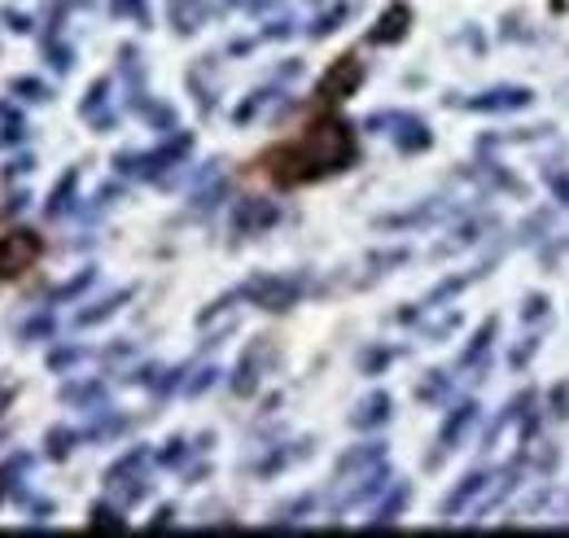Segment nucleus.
I'll list each match as a JSON object with an SVG mask.
<instances>
[{"label": "nucleus", "instance_id": "obj_1", "mask_svg": "<svg viewBox=\"0 0 569 538\" xmlns=\"http://www.w3.org/2000/svg\"><path fill=\"white\" fill-rule=\"evenodd\" d=\"M359 158L356 128L347 119H320L311 123L298 140H284L277 149L263 153V171L281 185V189H298V185H316L325 176L347 171Z\"/></svg>", "mask_w": 569, "mask_h": 538}, {"label": "nucleus", "instance_id": "obj_2", "mask_svg": "<svg viewBox=\"0 0 569 538\" xmlns=\"http://www.w3.org/2000/svg\"><path fill=\"white\" fill-rule=\"evenodd\" d=\"M189 149H193V136H189V132H176L171 140H167V145H158L153 153H123V158H119V171L153 180V176H162L167 167L184 162V153H189Z\"/></svg>", "mask_w": 569, "mask_h": 538}, {"label": "nucleus", "instance_id": "obj_3", "mask_svg": "<svg viewBox=\"0 0 569 538\" xmlns=\"http://www.w3.org/2000/svg\"><path fill=\"white\" fill-rule=\"evenodd\" d=\"M241 298H250L263 311H289L302 298V280H293V276H254V280L241 285Z\"/></svg>", "mask_w": 569, "mask_h": 538}, {"label": "nucleus", "instance_id": "obj_4", "mask_svg": "<svg viewBox=\"0 0 569 538\" xmlns=\"http://www.w3.org/2000/svg\"><path fill=\"white\" fill-rule=\"evenodd\" d=\"M40 255H44V241L36 232H27V228L4 232L0 237V280H13L22 271H31L40 263Z\"/></svg>", "mask_w": 569, "mask_h": 538}, {"label": "nucleus", "instance_id": "obj_5", "mask_svg": "<svg viewBox=\"0 0 569 538\" xmlns=\"http://www.w3.org/2000/svg\"><path fill=\"white\" fill-rule=\"evenodd\" d=\"M363 74H368V70H363V62L347 53V58H338L333 67L320 74V83H316V97H320L325 106H338V101L356 97L359 83H363Z\"/></svg>", "mask_w": 569, "mask_h": 538}, {"label": "nucleus", "instance_id": "obj_6", "mask_svg": "<svg viewBox=\"0 0 569 538\" xmlns=\"http://www.w3.org/2000/svg\"><path fill=\"white\" fill-rule=\"evenodd\" d=\"M277 219H281V210L272 202H263V198H241V202L232 206V232H237V237L268 232Z\"/></svg>", "mask_w": 569, "mask_h": 538}, {"label": "nucleus", "instance_id": "obj_7", "mask_svg": "<svg viewBox=\"0 0 569 538\" xmlns=\"http://www.w3.org/2000/svg\"><path fill=\"white\" fill-rule=\"evenodd\" d=\"M530 101H535L530 88H491V92H482L473 101H460V106L465 110H478V114H503V110H521Z\"/></svg>", "mask_w": 569, "mask_h": 538}, {"label": "nucleus", "instance_id": "obj_8", "mask_svg": "<svg viewBox=\"0 0 569 538\" xmlns=\"http://www.w3.org/2000/svg\"><path fill=\"white\" fill-rule=\"evenodd\" d=\"M408 27H412V9H408L403 0H395V4L377 18V27L368 31V44H399V40L408 36Z\"/></svg>", "mask_w": 569, "mask_h": 538}, {"label": "nucleus", "instance_id": "obj_9", "mask_svg": "<svg viewBox=\"0 0 569 538\" xmlns=\"http://www.w3.org/2000/svg\"><path fill=\"white\" fill-rule=\"evenodd\" d=\"M263 355H268V341H259V346H250L246 350V359L237 363V372H232V390L237 395H254V386H259V368H263Z\"/></svg>", "mask_w": 569, "mask_h": 538}, {"label": "nucleus", "instance_id": "obj_10", "mask_svg": "<svg viewBox=\"0 0 569 538\" xmlns=\"http://www.w3.org/2000/svg\"><path fill=\"white\" fill-rule=\"evenodd\" d=\"M395 119V140H399V149H408V153H421V149H429V128L421 123V119H412V114H390Z\"/></svg>", "mask_w": 569, "mask_h": 538}, {"label": "nucleus", "instance_id": "obj_11", "mask_svg": "<svg viewBox=\"0 0 569 538\" xmlns=\"http://www.w3.org/2000/svg\"><path fill=\"white\" fill-rule=\"evenodd\" d=\"M473 416H478V407H473V404L456 407V411H451V416H447V425H442V434H438V456H442V451H451V447H456V438H460V434H465V429H469V425H473ZM438 456H433V460H429V465H438Z\"/></svg>", "mask_w": 569, "mask_h": 538}, {"label": "nucleus", "instance_id": "obj_12", "mask_svg": "<svg viewBox=\"0 0 569 538\" xmlns=\"http://www.w3.org/2000/svg\"><path fill=\"white\" fill-rule=\"evenodd\" d=\"M386 420H390V395H381V390L368 395V399L359 404L356 416H351L356 429H372V425H386Z\"/></svg>", "mask_w": 569, "mask_h": 538}, {"label": "nucleus", "instance_id": "obj_13", "mask_svg": "<svg viewBox=\"0 0 569 538\" xmlns=\"http://www.w3.org/2000/svg\"><path fill=\"white\" fill-rule=\"evenodd\" d=\"M128 298H132V289H119V293H110V298H101L97 307H88V311H79V316H74V325H79V329H92V325H101V320H110V316H114V311H119V307H123Z\"/></svg>", "mask_w": 569, "mask_h": 538}, {"label": "nucleus", "instance_id": "obj_14", "mask_svg": "<svg viewBox=\"0 0 569 538\" xmlns=\"http://www.w3.org/2000/svg\"><path fill=\"white\" fill-rule=\"evenodd\" d=\"M27 469H31V456H13V460L0 465V508L9 504V490H18V481H22Z\"/></svg>", "mask_w": 569, "mask_h": 538}, {"label": "nucleus", "instance_id": "obj_15", "mask_svg": "<svg viewBox=\"0 0 569 538\" xmlns=\"http://www.w3.org/2000/svg\"><path fill=\"white\" fill-rule=\"evenodd\" d=\"M74 185H79V171H67V176H62V185H58V189H53V198H49V202H44V210H49V215H53V219H58V215H67V210H71Z\"/></svg>", "mask_w": 569, "mask_h": 538}, {"label": "nucleus", "instance_id": "obj_16", "mask_svg": "<svg viewBox=\"0 0 569 538\" xmlns=\"http://www.w3.org/2000/svg\"><path fill=\"white\" fill-rule=\"evenodd\" d=\"M22 132H27V128H22V114L0 101V149L13 145V140H22Z\"/></svg>", "mask_w": 569, "mask_h": 538}, {"label": "nucleus", "instance_id": "obj_17", "mask_svg": "<svg viewBox=\"0 0 569 538\" xmlns=\"http://www.w3.org/2000/svg\"><path fill=\"white\" fill-rule=\"evenodd\" d=\"M403 504H408V486H399L381 508H377V517H372V526H390L399 512H403Z\"/></svg>", "mask_w": 569, "mask_h": 538}, {"label": "nucleus", "instance_id": "obj_18", "mask_svg": "<svg viewBox=\"0 0 569 538\" xmlns=\"http://www.w3.org/2000/svg\"><path fill=\"white\" fill-rule=\"evenodd\" d=\"M74 442H79V434H74V429H53V434L44 438V447H49V456H53V460H67Z\"/></svg>", "mask_w": 569, "mask_h": 538}, {"label": "nucleus", "instance_id": "obj_19", "mask_svg": "<svg viewBox=\"0 0 569 538\" xmlns=\"http://www.w3.org/2000/svg\"><path fill=\"white\" fill-rule=\"evenodd\" d=\"M347 13H351V4H338L333 13H325V18H316V22H311V36L320 40V36H329V31H338V22H342Z\"/></svg>", "mask_w": 569, "mask_h": 538}, {"label": "nucleus", "instance_id": "obj_20", "mask_svg": "<svg viewBox=\"0 0 569 538\" xmlns=\"http://www.w3.org/2000/svg\"><path fill=\"white\" fill-rule=\"evenodd\" d=\"M13 92L27 97V101H49V97H53L49 83H40V79H13Z\"/></svg>", "mask_w": 569, "mask_h": 538}, {"label": "nucleus", "instance_id": "obj_21", "mask_svg": "<svg viewBox=\"0 0 569 538\" xmlns=\"http://www.w3.org/2000/svg\"><path fill=\"white\" fill-rule=\"evenodd\" d=\"M88 526H92V530H123L128 521H123L114 508H106V504H101V508H92V521H88Z\"/></svg>", "mask_w": 569, "mask_h": 538}, {"label": "nucleus", "instance_id": "obj_22", "mask_svg": "<svg viewBox=\"0 0 569 538\" xmlns=\"http://www.w3.org/2000/svg\"><path fill=\"white\" fill-rule=\"evenodd\" d=\"M62 399H67V404H101L106 390H101V386H71V390H62Z\"/></svg>", "mask_w": 569, "mask_h": 538}, {"label": "nucleus", "instance_id": "obj_23", "mask_svg": "<svg viewBox=\"0 0 569 538\" xmlns=\"http://www.w3.org/2000/svg\"><path fill=\"white\" fill-rule=\"evenodd\" d=\"M88 285H92V271H79V276H74L71 285H62V289L53 293V302H67V298H74V293H83Z\"/></svg>", "mask_w": 569, "mask_h": 538}, {"label": "nucleus", "instance_id": "obj_24", "mask_svg": "<svg viewBox=\"0 0 569 538\" xmlns=\"http://www.w3.org/2000/svg\"><path fill=\"white\" fill-rule=\"evenodd\" d=\"M491 337H496V320H487V325H482V337H478V341L469 346V355H465V363H473V359H478V355H482V350L491 346Z\"/></svg>", "mask_w": 569, "mask_h": 538}, {"label": "nucleus", "instance_id": "obj_25", "mask_svg": "<svg viewBox=\"0 0 569 538\" xmlns=\"http://www.w3.org/2000/svg\"><path fill=\"white\" fill-rule=\"evenodd\" d=\"M184 456H189V447H184V442H180V438H176V442H167V451H162V456H158V465H167V469H176V465H180V460H184Z\"/></svg>", "mask_w": 569, "mask_h": 538}, {"label": "nucleus", "instance_id": "obj_26", "mask_svg": "<svg viewBox=\"0 0 569 538\" xmlns=\"http://www.w3.org/2000/svg\"><path fill=\"white\" fill-rule=\"evenodd\" d=\"M110 9H114L119 18H141L144 22V0H110Z\"/></svg>", "mask_w": 569, "mask_h": 538}, {"label": "nucleus", "instance_id": "obj_27", "mask_svg": "<svg viewBox=\"0 0 569 538\" xmlns=\"http://www.w3.org/2000/svg\"><path fill=\"white\" fill-rule=\"evenodd\" d=\"M49 333H53V316H40V320H31L22 329V341H36V337H49Z\"/></svg>", "mask_w": 569, "mask_h": 538}, {"label": "nucleus", "instance_id": "obj_28", "mask_svg": "<svg viewBox=\"0 0 569 538\" xmlns=\"http://www.w3.org/2000/svg\"><path fill=\"white\" fill-rule=\"evenodd\" d=\"M0 22H4L9 31H18V36H27V31H31V18H27V13H13V9H4V13H0Z\"/></svg>", "mask_w": 569, "mask_h": 538}, {"label": "nucleus", "instance_id": "obj_29", "mask_svg": "<svg viewBox=\"0 0 569 538\" xmlns=\"http://www.w3.org/2000/svg\"><path fill=\"white\" fill-rule=\"evenodd\" d=\"M79 359H83V350H58V355H49V368L62 372V368H71V363H79Z\"/></svg>", "mask_w": 569, "mask_h": 538}, {"label": "nucleus", "instance_id": "obj_30", "mask_svg": "<svg viewBox=\"0 0 569 538\" xmlns=\"http://www.w3.org/2000/svg\"><path fill=\"white\" fill-rule=\"evenodd\" d=\"M44 53L53 58V67L58 70H71V49H67V44H44Z\"/></svg>", "mask_w": 569, "mask_h": 538}, {"label": "nucleus", "instance_id": "obj_31", "mask_svg": "<svg viewBox=\"0 0 569 538\" xmlns=\"http://www.w3.org/2000/svg\"><path fill=\"white\" fill-rule=\"evenodd\" d=\"M214 377H219V372H214V368H207V372H198V381H193V386H189V395H202V390H207V386H211Z\"/></svg>", "mask_w": 569, "mask_h": 538}]
</instances>
